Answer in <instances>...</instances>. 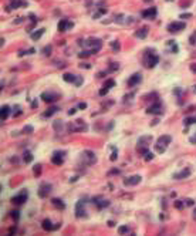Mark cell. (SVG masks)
Wrapping results in <instances>:
<instances>
[{
    "instance_id": "6da1fadb",
    "label": "cell",
    "mask_w": 196,
    "mask_h": 236,
    "mask_svg": "<svg viewBox=\"0 0 196 236\" xmlns=\"http://www.w3.org/2000/svg\"><path fill=\"white\" fill-rule=\"evenodd\" d=\"M152 142V135H142L138 140V145H136V151L139 155H145L149 151V144Z\"/></svg>"
},
{
    "instance_id": "7a4b0ae2",
    "label": "cell",
    "mask_w": 196,
    "mask_h": 236,
    "mask_svg": "<svg viewBox=\"0 0 196 236\" xmlns=\"http://www.w3.org/2000/svg\"><path fill=\"white\" fill-rule=\"evenodd\" d=\"M80 46H87V47H90L91 50L90 51L92 53V54H95V53H98L101 50V46H102V41H101L100 39H90L87 40V41H84V40H80L78 41Z\"/></svg>"
},
{
    "instance_id": "3957f363",
    "label": "cell",
    "mask_w": 196,
    "mask_h": 236,
    "mask_svg": "<svg viewBox=\"0 0 196 236\" xmlns=\"http://www.w3.org/2000/svg\"><path fill=\"white\" fill-rule=\"evenodd\" d=\"M172 142V138H170L169 135H162L158 138L156 144H155V151L159 154H163L166 151V148H168V145Z\"/></svg>"
},
{
    "instance_id": "277c9868",
    "label": "cell",
    "mask_w": 196,
    "mask_h": 236,
    "mask_svg": "<svg viewBox=\"0 0 196 236\" xmlns=\"http://www.w3.org/2000/svg\"><path fill=\"white\" fill-rule=\"evenodd\" d=\"M158 63H159V57H158L153 51L152 53H149V51L145 53V56H144V64H145V67H148V68H153Z\"/></svg>"
},
{
    "instance_id": "5b68a950",
    "label": "cell",
    "mask_w": 196,
    "mask_h": 236,
    "mask_svg": "<svg viewBox=\"0 0 196 236\" xmlns=\"http://www.w3.org/2000/svg\"><path fill=\"white\" fill-rule=\"evenodd\" d=\"M68 131L70 132H80V131H87V124L83 120H75L73 124H68Z\"/></svg>"
},
{
    "instance_id": "8992f818",
    "label": "cell",
    "mask_w": 196,
    "mask_h": 236,
    "mask_svg": "<svg viewBox=\"0 0 196 236\" xmlns=\"http://www.w3.org/2000/svg\"><path fill=\"white\" fill-rule=\"evenodd\" d=\"M27 198H29V193H27V191H22V192L19 193V195H16V196L12 198V202H13V203H16V205H23V203L27 201Z\"/></svg>"
},
{
    "instance_id": "52a82bcc",
    "label": "cell",
    "mask_w": 196,
    "mask_h": 236,
    "mask_svg": "<svg viewBox=\"0 0 196 236\" xmlns=\"http://www.w3.org/2000/svg\"><path fill=\"white\" fill-rule=\"evenodd\" d=\"M83 159L85 161L87 165H92V164H95L97 162V157H95V154L92 152V151H84L83 152Z\"/></svg>"
},
{
    "instance_id": "ba28073f",
    "label": "cell",
    "mask_w": 196,
    "mask_h": 236,
    "mask_svg": "<svg viewBox=\"0 0 196 236\" xmlns=\"http://www.w3.org/2000/svg\"><path fill=\"white\" fill-rule=\"evenodd\" d=\"M146 112H148V114H155V115H161V114L163 112V109H162V104L159 102V101H156L155 104L149 105L148 109H146Z\"/></svg>"
},
{
    "instance_id": "9c48e42d",
    "label": "cell",
    "mask_w": 196,
    "mask_h": 236,
    "mask_svg": "<svg viewBox=\"0 0 196 236\" xmlns=\"http://www.w3.org/2000/svg\"><path fill=\"white\" fill-rule=\"evenodd\" d=\"M75 216H77V218L85 216V201H84V199L77 202V205H75Z\"/></svg>"
},
{
    "instance_id": "30bf717a",
    "label": "cell",
    "mask_w": 196,
    "mask_h": 236,
    "mask_svg": "<svg viewBox=\"0 0 196 236\" xmlns=\"http://www.w3.org/2000/svg\"><path fill=\"white\" fill-rule=\"evenodd\" d=\"M41 98H43V101H46V102H54V101H57L58 98H60V95H58L57 92L46 91V92L41 94Z\"/></svg>"
},
{
    "instance_id": "8fae6325",
    "label": "cell",
    "mask_w": 196,
    "mask_h": 236,
    "mask_svg": "<svg viewBox=\"0 0 196 236\" xmlns=\"http://www.w3.org/2000/svg\"><path fill=\"white\" fill-rule=\"evenodd\" d=\"M51 192V185L47 184V182H43V184L40 185L39 188V196L40 198H46L48 196V193Z\"/></svg>"
},
{
    "instance_id": "7c38bea8",
    "label": "cell",
    "mask_w": 196,
    "mask_h": 236,
    "mask_svg": "<svg viewBox=\"0 0 196 236\" xmlns=\"http://www.w3.org/2000/svg\"><path fill=\"white\" fill-rule=\"evenodd\" d=\"M185 29V23L183 22H172L168 26V31H170V33H176V31H180Z\"/></svg>"
},
{
    "instance_id": "4fadbf2b",
    "label": "cell",
    "mask_w": 196,
    "mask_h": 236,
    "mask_svg": "<svg viewBox=\"0 0 196 236\" xmlns=\"http://www.w3.org/2000/svg\"><path fill=\"white\" fill-rule=\"evenodd\" d=\"M141 81H142V74H141V73H135V74H132L129 77L128 85H129V87H135V85H138Z\"/></svg>"
},
{
    "instance_id": "5bb4252c",
    "label": "cell",
    "mask_w": 196,
    "mask_h": 236,
    "mask_svg": "<svg viewBox=\"0 0 196 236\" xmlns=\"http://www.w3.org/2000/svg\"><path fill=\"white\" fill-rule=\"evenodd\" d=\"M141 182V176L139 175H132L129 178L124 179V185L125 186H134V185H138Z\"/></svg>"
},
{
    "instance_id": "9a60e30c",
    "label": "cell",
    "mask_w": 196,
    "mask_h": 236,
    "mask_svg": "<svg viewBox=\"0 0 196 236\" xmlns=\"http://www.w3.org/2000/svg\"><path fill=\"white\" fill-rule=\"evenodd\" d=\"M51 162L54 165H63V162H64V152H54V155L51 157Z\"/></svg>"
},
{
    "instance_id": "2e32d148",
    "label": "cell",
    "mask_w": 196,
    "mask_h": 236,
    "mask_svg": "<svg viewBox=\"0 0 196 236\" xmlns=\"http://www.w3.org/2000/svg\"><path fill=\"white\" fill-rule=\"evenodd\" d=\"M73 26H74V24H73V22H68V20H61L60 23H58V31H67L68 30V29H73Z\"/></svg>"
},
{
    "instance_id": "e0dca14e",
    "label": "cell",
    "mask_w": 196,
    "mask_h": 236,
    "mask_svg": "<svg viewBox=\"0 0 196 236\" xmlns=\"http://www.w3.org/2000/svg\"><path fill=\"white\" fill-rule=\"evenodd\" d=\"M156 9L155 7H149V9L144 10L142 12V17L144 19H155V16H156Z\"/></svg>"
},
{
    "instance_id": "ac0fdd59",
    "label": "cell",
    "mask_w": 196,
    "mask_h": 236,
    "mask_svg": "<svg viewBox=\"0 0 196 236\" xmlns=\"http://www.w3.org/2000/svg\"><path fill=\"white\" fill-rule=\"evenodd\" d=\"M190 175V169L189 168H186V169H182L180 172H176V174H173V178L175 179H183V178H187Z\"/></svg>"
},
{
    "instance_id": "d6986e66",
    "label": "cell",
    "mask_w": 196,
    "mask_h": 236,
    "mask_svg": "<svg viewBox=\"0 0 196 236\" xmlns=\"http://www.w3.org/2000/svg\"><path fill=\"white\" fill-rule=\"evenodd\" d=\"M9 114H10V107L9 105H3V107L0 108V118H2V121L7 120Z\"/></svg>"
},
{
    "instance_id": "ffe728a7",
    "label": "cell",
    "mask_w": 196,
    "mask_h": 236,
    "mask_svg": "<svg viewBox=\"0 0 196 236\" xmlns=\"http://www.w3.org/2000/svg\"><path fill=\"white\" fill-rule=\"evenodd\" d=\"M92 202H94V203H97V206H98L100 209H102V208H107V206L109 205V201H107V199H101V198H95V199H92Z\"/></svg>"
},
{
    "instance_id": "44dd1931",
    "label": "cell",
    "mask_w": 196,
    "mask_h": 236,
    "mask_svg": "<svg viewBox=\"0 0 196 236\" xmlns=\"http://www.w3.org/2000/svg\"><path fill=\"white\" fill-rule=\"evenodd\" d=\"M27 6V2H23V0H13L12 2V5L9 6V9L12 7V9H19V7H26ZM9 9H7V12H9Z\"/></svg>"
},
{
    "instance_id": "7402d4cb",
    "label": "cell",
    "mask_w": 196,
    "mask_h": 236,
    "mask_svg": "<svg viewBox=\"0 0 196 236\" xmlns=\"http://www.w3.org/2000/svg\"><path fill=\"white\" fill-rule=\"evenodd\" d=\"M41 226H43L44 230H53V229H56V227L58 226V225H56V226H54V225H53V222L50 220V219H44L43 223H41Z\"/></svg>"
},
{
    "instance_id": "603a6c76",
    "label": "cell",
    "mask_w": 196,
    "mask_h": 236,
    "mask_svg": "<svg viewBox=\"0 0 196 236\" xmlns=\"http://www.w3.org/2000/svg\"><path fill=\"white\" fill-rule=\"evenodd\" d=\"M77 77H78V75L70 74V73H67V74L63 75V78H64L65 83H75V81H77Z\"/></svg>"
},
{
    "instance_id": "cb8c5ba5",
    "label": "cell",
    "mask_w": 196,
    "mask_h": 236,
    "mask_svg": "<svg viewBox=\"0 0 196 236\" xmlns=\"http://www.w3.org/2000/svg\"><path fill=\"white\" fill-rule=\"evenodd\" d=\"M51 203L56 206V208H58V209H64V208H65L64 202L61 201V199H58V198H53V199H51Z\"/></svg>"
},
{
    "instance_id": "d4e9b609",
    "label": "cell",
    "mask_w": 196,
    "mask_h": 236,
    "mask_svg": "<svg viewBox=\"0 0 196 236\" xmlns=\"http://www.w3.org/2000/svg\"><path fill=\"white\" fill-rule=\"evenodd\" d=\"M53 128H54L57 132H61V131H63V128H64V124H63L61 120H57V121L53 123Z\"/></svg>"
},
{
    "instance_id": "484cf974",
    "label": "cell",
    "mask_w": 196,
    "mask_h": 236,
    "mask_svg": "<svg viewBox=\"0 0 196 236\" xmlns=\"http://www.w3.org/2000/svg\"><path fill=\"white\" fill-rule=\"evenodd\" d=\"M58 107H50V108L47 109V111H46V112L43 114V118H47V117H51L53 114H56L57 111H58Z\"/></svg>"
},
{
    "instance_id": "4316f807",
    "label": "cell",
    "mask_w": 196,
    "mask_h": 236,
    "mask_svg": "<svg viewBox=\"0 0 196 236\" xmlns=\"http://www.w3.org/2000/svg\"><path fill=\"white\" fill-rule=\"evenodd\" d=\"M146 34H148V29H146V27H142L141 30H138L135 33V37H138V39H145Z\"/></svg>"
},
{
    "instance_id": "83f0119b",
    "label": "cell",
    "mask_w": 196,
    "mask_h": 236,
    "mask_svg": "<svg viewBox=\"0 0 196 236\" xmlns=\"http://www.w3.org/2000/svg\"><path fill=\"white\" fill-rule=\"evenodd\" d=\"M44 30H46V29H40V30L34 31V33H31V34H30V37H31L33 40H39L40 37H41V36L44 34Z\"/></svg>"
},
{
    "instance_id": "f1b7e54d",
    "label": "cell",
    "mask_w": 196,
    "mask_h": 236,
    "mask_svg": "<svg viewBox=\"0 0 196 236\" xmlns=\"http://www.w3.org/2000/svg\"><path fill=\"white\" fill-rule=\"evenodd\" d=\"M23 161L26 162V164H30V162L33 161V155H31V152L26 151V152L23 154Z\"/></svg>"
},
{
    "instance_id": "f546056e",
    "label": "cell",
    "mask_w": 196,
    "mask_h": 236,
    "mask_svg": "<svg viewBox=\"0 0 196 236\" xmlns=\"http://www.w3.org/2000/svg\"><path fill=\"white\" fill-rule=\"evenodd\" d=\"M168 46L170 47V51L173 53V54H175V53H178V51H179L178 46H176V44H175L173 41H172V40H169V41H168Z\"/></svg>"
},
{
    "instance_id": "4dcf8cb0",
    "label": "cell",
    "mask_w": 196,
    "mask_h": 236,
    "mask_svg": "<svg viewBox=\"0 0 196 236\" xmlns=\"http://www.w3.org/2000/svg\"><path fill=\"white\" fill-rule=\"evenodd\" d=\"M185 125H192V124H196V117H187V118H185Z\"/></svg>"
},
{
    "instance_id": "1f68e13d",
    "label": "cell",
    "mask_w": 196,
    "mask_h": 236,
    "mask_svg": "<svg viewBox=\"0 0 196 236\" xmlns=\"http://www.w3.org/2000/svg\"><path fill=\"white\" fill-rule=\"evenodd\" d=\"M104 87H107V88H112V87H115V80H112V78L107 80V81H105V84H104Z\"/></svg>"
},
{
    "instance_id": "d6a6232c",
    "label": "cell",
    "mask_w": 196,
    "mask_h": 236,
    "mask_svg": "<svg viewBox=\"0 0 196 236\" xmlns=\"http://www.w3.org/2000/svg\"><path fill=\"white\" fill-rule=\"evenodd\" d=\"M107 12H108V10H107V9H104V7H101V9L98 10V12H97V13L94 14L92 17H94V19H98V17H100V16H102V14H105V13H107Z\"/></svg>"
},
{
    "instance_id": "836d02e7",
    "label": "cell",
    "mask_w": 196,
    "mask_h": 236,
    "mask_svg": "<svg viewBox=\"0 0 196 236\" xmlns=\"http://www.w3.org/2000/svg\"><path fill=\"white\" fill-rule=\"evenodd\" d=\"M128 232H129V227L128 226H119L118 227V233H119V235H125Z\"/></svg>"
},
{
    "instance_id": "e575fe53",
    "label": "cell",
    "mask_w": 196,
    "mask_h": 236,
    "mask_svg": "<svg viewBox=\"0 0 196 236\" xmlns=\"http://www.w3.org/2000/svg\"><path fill=\"white\" fill-rule=\"evenodd\" d=\"M33 131H34L33 125H26V127L23 128V132H24V134H31Z\"/></svg>"
},
{
    "instance_id": "d590c367",
    "label": "cell",
    "mask_w": 196,
    "mask_h": 236,
    "mask_svg": "<svg viewBox=\"0 0 196 236\" xmlns=\"http://www.w3.org/2000/svg\"><path fill=\"white\" fill-rule=\"evenodd\" d=\"M183 206H185V201H176L175 202V208H176V209H182Z\"/></svg>"
},
{
    "instance_id": "8d00e7d4",
    "label": "cell",
    "mask_w": 196,
    "mask_h": 236,
    "mask_svg": "<svg viewBox=\"0 0 196 236\" xmlns=\"http://www.w3.org/2000/svg\"><path fill=\"white\" fill-rule=\"evenodd\" d=\"M34 48H29V50H27V51H20L19 53V56L22 57V56H24V54H34Z\"/></svg>"
},
{
    "instance_id": "74e56055",
    "label": "cell",
    "mask_w": 196,
    "mask_h": 236,
    "mask_svg": "<svg viewBox=\"0 0 196 236\" xmlns=\"http://www.w3.org/2000/svg\"><path fill=\"white\" fill-rule=\"evenodd\" d=\"M152 158H153V154H152V152H149V151H148V152L145 154V157H144V159H145V161H146V162H148V161H151V159H152Z\"/></svg>"
},
{
    "instance_id": "f35d334b",
    "label": "cell",
    "mask_w": 196,
    "mask_h": 236,
    "mask_svg": "<svg viewBox=\"0 0 196 236\" xmlns=\"http://www.w3.org/2000/svg\"><path fill=\"white\" fill-rule=\"evenodd\" d=\"M90 54H92V53L88 51V50H84V51H81V53L78 54V57H81V58H83V57H88Z\"/></svg>"
},
{
    "instance_id": "ab89813d",
    "label": "cell",
    "mask_w": 196,
    "mask_h": 236,
    "mask_svg": "<svg viewBox=\"0 0 196 236\" xmlns=\"http://www.w3.org/2000/svg\"><path fill=\"white\" fill-rule=\"evenodd\" d=\"M40 174H41V165H36L34 166V175L36 176H39Z\"/></svg>"
},
{
    "instance_id": "60d3db41",
    "label": "cell",
    "mask_w": 196,
    "mask_h": 236,
    "mask_svg": "<svg viewBox=\"0 0 196 236\" xmlns=\"http://www.w3.org/2000/svg\"><path fill=\"white\" fill-rule=\"evenodd\" d=\"M108 91H109V88H107V87H104V88H101V90H100V95H101V97H104V95H107V94H108Z\"/></svg>"
},
{
    "instance_id": "b9f144b4",
    "label": "cell",
    "mask_w": 196,
    "mask_h": 236,
    "mask_svg": "<svg viewBox=\"0 0 196 236\" xmlns=\"http://www.w3.org/2000/svg\"><path fill=\"white\" fill-rule=\"evenodd\" d=\"M43 53L46 54V56H48V54L51 53V46H46V47L43 48Z\"/></svg>"
},
{
    "instance_id": "7bdbcfd3",
    "label": "cell",
    "mask_w": 196,
    "mask_h": 236,
    "mask_svg": "<svg viewBox=\"0 0 196 236\" xmlns=\"http://www.w3.org/2000/svg\"><path fill=\"white\" fill-rule=\"evenodd\" d=\"M118 158V151L115 148H114V151H112V155H111V158H109V159H111V161H115V159H117Z\"/></svg>"
},
{
    "instance_id": "ee69618b",
    "label": "cell",
    "mask_w": 196,
    "mask_h": 236,
    "mask_svg": "<svg viewBox=\"0 0 196 236\" xmlns=\"http://www.w3.org/2000/svg\"><path fill=\"white\" fill-rule=\"evenodd\" d=\"M119 68V66H118V63H112L111 66H109V71H115Z\"/></svg>"
},
{
    "instance_id": "f6af8a7d",
    "label": "cell",
    "mask_w": 196,
    "mask_h": 236,
    "mask_svg": "<svg viewBox=\"0 0 196 236\" xmlns=\"http://www.w3.org/2000/svg\"><path fill=\"white\" fill-rule=\"evenodd\" d=\"M111 46H112L114 50H119V48H121V44L118 43V41H112V43H111Z\"/></svg>"
},
{
    "instance_id": "bcb514c9",
    "label": "cell",
    "mask_w": 196,
    "mask_h": 236,
    "mask_svg": "<svg viewBox=\"0 0 196 236\" xmlns=\"http://www.w3.org/2000/svg\"><path fill=\"white\" fill-rule=\"evenodd\" d=\"M189 41H190V44H196V31L193 33V34L190 36V39H189Z\"/></svg>"
},
{
    "instance_id": "7dc6e473",
    "label": "cell",
    "mask_w": 196,
    "mask_h": 236,
    "mask_svg": "<svg viewBox=\"0 0 196 236\" xmlns=\"http://www.w3.org/2000/svg\"><path fill=\"white\" fill-rule=\"evenodd\" d=\"M74 84L77 85V87H80V85L83 84V77H80V75H78V77H77V81H75Z\"/></svg>"
},
{
    "instance_id": "c3c4849f",
    "label": "cell",
    "mask_w": 196,
    "mask_h": 236,
    "mask_svg": "<svg viewBox=\"0 0 196 236\" xmlns=\"http://www.w3.org/2000/svg\"><path fill=\"white\" fill-rule=\"evenodd\" d=\"M12 218H14V219H19V210H12Z\"/></svg>"
},
{
    "instance_id": "681fc988",
    "label": "cell",
    "mask_w": 196,
    "mask_h": 236,
    "mask_svg": "<svg viewBox=\"0 0 196 236\" xmlns=\"http://www.w3.org/2000/svg\"><path fill=\"white\" fill-rule=\"evenodd\" d=\"M189 142H190V144H196V134L193 137H190V138H189Z\"/></svg>"
},
{
    "instance_id": "f907efd6",
    "label": "cell",
    "mask_w": 196,
    "mask_h": 236,
    "mask_svg": "<svg viewBox=\"0 0 196 236\" xmlns=\"http://www.w3.org/2000/svg\"><path fill=\"white\" fill-rule=\"evenodd\" d=\"M190 71L192 73H196V63H192L190 64Z\"/></svg>"
},
{
    "instance_id": "816d5d0a",
    "label": "cell",
    "mask_w": 196,
    "mask_h": 236,
    "mask_svg": "<svg viewBox=\"0 0 196 236\" xmlns=\"http://www.w3.org/2000/svg\"><path fill=\"white\" fill-rule=\"evenodd\" d=\"M80 68H91V66L87 64V63H84V64H80Z\"/></svg>"
},
{
    "instance_id": "f5cc1de1",
    "label": "cell",
    "mask_w": 196,
    "mask_h": 236,
    "mask_svg": "<svg viewBox=\"0 0 196 236\" xmlns=\"http://www.w3.org/2000/svg\"><path fill=\"white\" fill-rule=\"evenodd\" d=\"M187 17H192L190 13H186V14H180V19H187Z\"/></svg>"
},
{
    "instance_id": "db71d44e",
    "label": "cell",
    "mask_w": 196,
    "mask_h": 236,
    "mask_svg": "<svg viewBox=\"0 0 196 236\" xmlns=\"http://www.w3.org/2000/svg\"><path fill=\"white\" fill-rule=\"evenodd\" d=\"M193 203H195V202H193V199H186V205H187V206H192Z\"/></svg>"
},
{
    "instance_id": "11a10c76",
    "label": "cell",
    "mask_w": 196,
    "mask_h": 236,
    "mask_svg": "<svg viewBox=\"0 0 196 236\" xmlns=\"http://www.w3.org/2000/svg\"><path fill=\"white\" fill-rule=\"evenodd\" d=\"M78 108H81V109H84V108H87V104H85V102H80V105H78Z\"/></svg>"
},
{
    "instance_id": "9f6ffc18",
    "label": "cell",
    "mask_w": 196,
    "mask_h": 236,
    "mask_svg": "<svg viewBox=\"0 0 196 236\" xmlns=\"http://www.w3.org/2000/svg\"><path fill=\"white\" fill-rule=\"evenodd\" d=\"M75 114V108H71V109H68V115H74Z\"/></svg>"
},
{
    "instance_id": "6f0895ef",
    "label": "cell",
    "mask_w": 196,
    "mask_h": 236,
    "mask_svg": "<svg viewBox=\"0 0 196 236\" xmlns=\"http://www.w3.org/2000/svg\"><path fill=\"white\" fill-rule=\"evenodd\" d=\"M37 105H39V104H37V101H33V102H31V107H33V108H36Z\"/></svg>"
},
{
    "instance_id": "680465c9",
    "label": "cell",
    "mask_w": 196,
    "mask_h": 236,
    "mask_svg": "<svg viewBox=\"0 0 196 236\" xmlns=\"http://www.w3.org/2000/svg\"><path fill=\"white\" fill-rule=\"evenodd\" d=\"M108 226H111V227H112V226H115V223H114L112 220H108Z\"/></svg>"
},
{
    "instance_id": "91938a15",
    "label": "cell",
    "mask_w": 196,
    "mask_h": 236,
    "mask_svg": "<svg viewBox=\"0 0 196 236\" xmlns=\"http://www.w3.org/2000/svg\"><path fill=\"white\" fill-rule=\"evenodd\" d=\"M193 219H196V209L193 210Z\"/></svg>"
},
{
    "instance_id": "94428289",
    "label": "cell",
    "mask_w": 196,
    "mask_h": 236,
    "mask_svg": "<svg viewBox=\"0 0 196 236\" xmlns=\"http://www.w3.org/2000/svg\"><path fill=\"white\" fill-rule=\"evenodd\" d=\"M193 91H195V92H196V85H195V87H193Z\"/></svg>"
},
{
    "instance_id": "6125c7cd",
    "label": "cell",
    "mask_w": 196,
    "mask_h": 236,
    "mask_svg": "<svg viewBox=\"0 0 196 236\" xmlns=\"http://www.w3.org/2000/svg\"><path fill=\"white\" fill-rule=\"evenodd\" d=\"M144 2H151V0H144Z\"/></svg>"
}]
</instances>
